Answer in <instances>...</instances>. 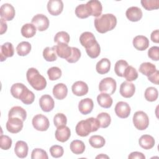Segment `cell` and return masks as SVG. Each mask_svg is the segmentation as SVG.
I'll return each instance as SVG.
<instances>
[{"instance_id": "obj_1", "label": "cell", "mask_w": 159, "mask_h": 159, "mask_svg": "<svg viewBox=\"0 0 159 159\" xmlns=\"http://www.w3.org/2000/svg\"><path fill=\"white\" fill-rule=\"evenodd\" d=\"M94 23L96 30L101 34H104L115 28L117 19L112 14H104L96 17Z\"/></svg>"}, {"instance_id": "obj_2", "label": "cell", "mask_w": 159, "mask_h": 159, "mask_svg": "<svg viewBox=\"0 0 159 159\" xmlns=\"http://www.w3.org/2000/svg\"><path fill=\"white\" fill-rule=\"evenodd\" d=\"M99 127L100 124L97 118L89 117L78 122L76 125L75 130L78 135L86 137L91 132L97 131Z\"/></svg>"}, {"instance_id": "obj_3", "label": "cell", "mask_w": 159, "mask_h": 159, "mask_svg": "<svg viewBox=\"0 0 159 159\" xmlns=\"http://www.w3.org/2000/svg\"><path fill=\"white\" fill-rule=\"evenodd\" d=\"M26 78L30 86L37 91H41L47 86L45 78L35 68H30L26 73Z\"/></svg>"}, {"instance_id": "obj_4", "label": "cell", "mask_w": 159, "mask_h": 159, "mask_svg": "<svg viewBox=\"0 0 159 159\" xmlns=\"http://www.w3.org/2000/svg\"><path fill=\"white\" fill-rule=\"evenodd\" d=\"M133 124L135 128L139 130H145L149 124V119L147 114L143 111H139L133 116Z\"/></svg>"}, {"instance_id": "obj_5", "label": "cell", "mask_w": 159, "mask_h": 159, "mask_svg": "<svg viewBox=\"0 0 159 159\" xmlns=\"http://www.w3.org/2000/svg\"><path fill=\"white\" fill-rule=\"evenodd\" d=\"M117 87L116 81L112 78L107 77L102 79L99 84V90L101 93L111 95L114 93Z\"/></svg>"}, {"instance_id": "obj_6", "label": "cell", "mask_w": 159, "mask_h": 159, "mask_svg": "<svg viewBox=\"0 0 159 159\" xmlns=\"http://www.w3.org/2000/svg\"><path fill=\"white\" fill-rule=\"evenodd\" d=\"M32 123L34 129L39 131H46L50 126L48 118L40 114H37L33 117Z\"/></svg>"}, {"instance_id": "obj_7", "label": "cell", "mask_w": 159, "mask_h": 159, "mask_svg": "<svg viewBox=\"0 0 159 159\" xmlns=\"http://www.w3.org/2000/svg\"><path fill=\"white\" fill-rule=\"evenodd\" d=\"M31 22L36 27L38 30L41 32L46 30L49 26V20L48 17L42 14H38L34 16Z\"/></svg>"}, {"instance_id": "obj_8", "label": "cell", "mask_w": 159, "mask_h": 159, "mask_svg": "<svg viewBox=\"0 0 159 159\" xmlns=\"http://www.w3.org/2000/svg\"><path fill=\"white\" fill-rule=\"evenodd\" d=\"M23 122L18 117H9L6 122V129L12 134H17L22 129Z\"/></svg>"}, {"instance_id": "obj_9", "label": "cell", "mask_w": 159, "mask_h": 159, "mask_svg": "<svg viewBox=\"0 0 159 159\" xmlns=\"http://www.w3.org/2000/svg\"><path fill=\"white\" fill-rule=\"evenodd\" d=\"M0 13L1 19L7 21L12 20L14 19L16 14L14 7L9 3L3 4L1 6Z\"/></svg>"}, {"instance_id": "obj_10", "label": "cell", "mask_w": 159, "mask_h": 159, "mask_svg": "<svg viewBox=\"0 0 159 159\" xmlns=\"http://www.w3.org/2000/svg\"><path fill=\"white\" fill-rule=\"evenodd\" d=\"M116 114L120 118L125 119L129 117L130 114V107L129 105L124 101L118 102L114 108Z\"/></svg>"}, {"instance_id": "obj_11", "label": "cell", "mask_w": 159, "mask_h": 159, "mask_svg": "<svg viewBox=\"0 0 159 159\" xmlns=\"http://www.w3.org/2000/svg\"><path fill=\"white\" fill-rule=\"evenodd\" d=\"M90 16L98 17L101 15L102 6L99 1L91 0L86 4Z\"/></svg>"}, {"instance_id": "obj_12", "label": "cell", "mask_w": 159, "mask_h": 159, "mask_svg": "<svg viewBox=\"0 0 159 159\" xmlns=\"http://www.w3.org/2000/svg\"><path fill=\"white\" fill-rule=\"evenodd\" d=\"M63 9V3L61 0H50L47 3V10L52 16H58Z\"/></svg>"}, {"instance_id": "obj_13", "label": "cell", "mask_w": 159, "mask_h": 159, "mask_svg": "<svg viewBox=\"0 0 159 159\" xmlns=\"http://www.w3.org/2000/svg\"><path fill=\"white\" fill-rule=\"evenodd\" d=\"M120 94L125 98H129L133 96L135 91V85L129 81H124L120 86Z\"/></svg>"}, {"instance_id": "obj_14", "label": "cell", "mask_w": 159, "mask_h": 159, "mask_svg": "<svg viewBox=\"0 0 159 159\" xmlns=\"http://www.w3.org/2000/svg\"><path fill=\"white\" fill-rule=\"evenodd\" d=\"M39 105L43 111L48 112L53 109L55 102L51 96L44 94L39 99Z\"/></svg>"}, {"instance_id": "obj_15", "label": "cell", "mask_w": 159, "mask_h": 159, "mask_svg": "<svg viewBox=\"0 0 159 159\" xmlns=\"http://www.w3.org/2000/svg\"><path fill=\"white\" fill-rule=\"evenodd\" d=\"M80 42L85 49L91 47L97 42L94 35L90 32H84L82 33L80 37Z\"/></svg>"}, {"instance_id": "obj_16", "label": "cell", "mask_w": 159, "mask_h": 159, "mask_svg": "<svg viewBox=\"0 0 159 159\" xmlns=\"http://www.w3.org/2000/svg\"><path fill=\"white\" fill-rule=\"evenodd\" d=\"M125 15L130 21L137 22L142 19L143 14L140 8L136 6H132L127 9Z\"/></svg>"}, {"instance_id": "obj_17", "label": "cell", "mask_w": 159, "mask_h": 159, "mask_svg": "<svg viewBox=\"0 0 159 159\" xmlns=\"http://www.w3.org/2000/svg\"><path fill=\"white\" fill-rule=\"evenodd\" d=\"M57 55L65 60L68 59L71 55L72 50L71 47H69L68 44L66 43H58L57 45L54 46Z\"/></svg>"}, {"instance_id": "obj_18", "label": "cell", "mask_w": 159, "mask_h": 159, "mask_svg": "<svg viewBox=\"0 0 159 159\" xmlns=\"http://www.w3.org/2000/svg\"><path fill=\"white\" fill-rule=\"evenodd\" d=\"M73 93L77 96H83L88 92V84L82 81H76L71 87Z\"/></svg>"}, {"instance_id": "obj_19", "label": "cell", "mask_w": 159, "mask_h": 159, "mask_svg": "<svg viewBox=\"0 0 159 159\" xmlns=\"http://www.w3.org/2000/svg\"><path fill=\"white\" fill-rule=\"evenodd\" d=\"M14 53V49L12 44L10 42H6L1 46L0 60L4 61L8 57H12Z\"/></svg>"}, {"instance_id": "obj_20", "label": "cell", "mask_w": 159, "mask_h": 159, "mask_svg": "<svg viewBox=\"0 0 159 159\" xmlns=\"http://www.w3.org/2000/svg\"><path fill=\"white\" fill-rule=\"evenodd\" d=\"M55 136L56 139L59 142H66L71 136L70 129L66 125L58 127L55 131Z\"/></svg>"}, {"instance_id": "obj_21", "label": "cell", "mask_w": 159, "mask_h": 159, "mask_svg": "<svg viewBox=\"0 0 159 159\" xmlns=\"http://www.w3.org/2000/svg\"><path fill=\"white\" fill-rule=\"evenodd\" d=\"M94 103L91 98H85L81 99L78 104V109L83 115H87L91 112L93 109Z\"/></svg>"}, {"instance_id": "obj_22", "label": "cell", "mask_w": 159, "mask_h": 159, "mask_svg": "<svg viewBox=\"0 0 159 159\" xmlns=\"http://www.w3.org/2000/svg\"><path fill=\"white\" fill-rule=\"evenodd\" d=\"M133 45L138 50L143 51L149 46L148 39L143 35H137L133 39Z\"/></svg>"}, {"instance_id": "obj_23", "label": "cell", "mask_w": 159, "mask_h": 159, "mask_svg": "<svg viewBox=\"0 0 159 159\" xmlns=\"http://www.w3.org/2000/svg\"><path fill=\"white\" fill-rule=\"evenodd\" d=\"M52 92L54 97L56 99L62 100L67 96L68 88L65 84L58 83L54 86Z\"/></svg>"}, {"instance_id": "obj_24", "label": "cell", "mask_w": 159, "mask_h": 159, "mask_svg": "<svg viewBox=\"0 0 159 159\" xmlns=\"http://www.w3.org/2000/svg\"><path fill=\"white\" fill-rule=\"evenodd\" d=\"M29 147L26 142L22 140H19L16 143L14 152L16 155L20 158H25L28 154Z\"/></svg>"}, {"instance_id": "obj_25", "label": "cell", "mask_w": 159, "mask_h": 159, "mask_svg": "<svg viewBox=\"0 0 159 159\" xmlns=\"http://www.w3.org/2000/svg\"><path fill=\"white\" fill-rule=\"evenodd\" d=\"M111 68V61L106 58L101 59L96 65V71L100 75L107 73Z\"/></svg>"}, {"instance_id": "obj_26", "label": "cell", "mask_w": 159, "mask_h": 159, "mask_svg": "<svg viewBox=\"0 0 159 159\" xmlns=\"http://www.w3.org/2000/svg\"><path fill=\"white\" fill-rule=\"evenodd\" d=\"M9 117H18L24 121L27 117V112L20 106H14L8 112V118Z\"/></svg>"}, {"instance_id": "obj_27", "label": "cell", "mask_w": 159, "mask_h": 159, "mask_svg": "<svg viewBox=\"0 0 159 159\" xmlns=\"http://www.w3.org/2000/svg\"><path fill=\"white\" fill-rule=\"evenodd\" d=\"M139 143L142 148L145 150H149L154 147L155 139L150 135H143L140 137Z\"/></svg>"}, {"instance_id": "obj_28", "label": "cell", "mask_w": 159, "mask_h": 159, "mask_svg": "<svg viewBox=\"0 0 159 159\" xmlns=\"http://www.w3.org/2000/svg\"><path fill=\"white\" fill-rule=\"evenodd\" d=\"M97 101L101 107L106 109L111 107L113 102L111 95L104 93H101L98 96Z\"/></svg>"}, {"instance_id": "obj_29", "label": "cell", "mask_w": 159, "mask_h": 159, "mask_svg": "<svg viewBox=\"0 0 159 159\" xmlns=\"http://www.w3.org/2000/svg\"><path fill=\"white\" fill-rule=\"evenodd\" d=\"M139 70L142 74L148 77L153 74L157 71V68L155 65L153 63L150 62H144L140 65Z\"/></svg>"}, {"instance_id": "obj_30", "label": "cell", "mask_w": 159, "mask_h": 159, "mask_svg": "<svg viewBox=\"0 0 159 159\" xmlns=\"http://www.w3.org/2000/svg\"><path fill=\"white\" fill-rule=\"evenodd\" d=\"M37 31L36 27L32 23L24 24L21 28V34L25 38H31L34 37Z\"/></svg>"}, {"instance_id": "obj_31", "label": "cell", "mask_w": 159, "mask_h": 159, "mask_svg": "<svg viewBox=\"0 0 159 159\" xmlns=\"http://www.w3.org/2000/svg\"><path fill=\"white\" fill-rule=\"evenodd\" d=\"M70 147L71 151L76 155L82 154L85 150V145L84 142L80 140H73L70 143Z\"/></svg>"}, {"instance_id": "obj_32", "label": "cell", "mask_w": 159, "mask_h": 159, "mask_svg": "<svg viewBox=\"0 0 159 159\" xmlns=\"http://www.w3.org/2000/svg\"><path fill=\"white\" fill-rule=\"evenodd\" d=\"M31 48L32 47L29 42L23 41L17 45L16 47V52L19 56L24 57L30 53Z\"/></svg>"}, {"instance_id": "obj_33", "label": "cell", "mask_w": 159, "mask_h": 159, "mask_svg": "<svg viewBox=\"0 0 159 159\" xmlns=\"http://www.w3.org/2000/svg\"><path fill=\"white\" fill-rule=\"evenodd\" d=\"M89 143L91 147L94 148H99L104 146L106 140L101 135H92L89 139Z\"/></svg>"}, {"instance_id": "obj_34", "label": "cell", "mask_w": 159, "mask_h": 159, "mask_svg": "<svg viewBox=\"0 0 159 159\" xmlns=\"http://www.w3.org/2000/svg\"><path fill=\"white\" fill-rule=\"evenodd\" d=\"M43 57L47 61H54L57 58V55L54 46L52 47H47L43 51Z\"/></svg>"}, {"instance_id": "obj_35", "label": "cell", "mask_w": 159, "mask_h": 159, "mask_svg": "<svg viewBox=\"0 0 159 159\" xmlns=\"http://www.w3.org/2000/svg\"><path fill=\"white\" fill-rule=\"evenodd\" d=\"M26 88L27 87L22 83H15L12 84L11 88V93L14 98L19 99Z\"/></svg>"}, {"instance_id": "obj_36", "label": "cell", "mask_w": 159, "mask_h": 159, "mask_svg": "<svg viewBox=\"0 0 159 159\" xmlns=\"http://www.w3.org/2000/svg\"><path fill=\"white\" fill-rule=\"evenodd\" d=\"M123 77L125 78L127 81H135L138 78V72L133 66H128L124 71Z\"/></svg>"}, {"instance_id": "obj_37", "label": "cell", "mask_w": 159, "mask_h": 159, "mask_svg": "<svg viewBox=\"0 0 159 159\" xmlns=\"http://www.w3.org/2000/svg\"><path fill=\"white\" fill-rule=\"evenodd\" d=\"M19 99H20L25 104H31L34 101L35 95L32 91L29 90V89L27 88Z\"/></svg>"}, {"instance_id": "obj_38", "label": "cell", "mask_w": 159, "mask_h": 159, "mask_svg": "<svg viewBox=\"0 0 159 159\" xmlns=\"http://www.w3.org/2000/svg\"><path fill=\"white\" fill-rule=\"evenodd\" d=\"M97 119L98 120L100 127L107 128L111 124V118L110 115L107 112H101L97 116Z\"/></svg>"}, {"instance_id": "obj_39", "label": "cell", "mask_w": 159, "mask_h": 159, "mask_svg": "<svg viewBox=\"0 0 159 159\" xmlns=\"http://www.w3.org/2000/svg\"><path fill=\"white\" fill-rule=\"evenodd\" d=\"M129 66L128 63L124 60H118L114 66V71L116 74L120 77H123L124 73L126 68Z\"/></svg>"}, {"instance_id": "obj_40", "label": "cell", "mask_w": 159, "mask_h": 159, "mask_svg": "<svg viewBox=\"0 0 159 159\" xmlns=\"http://www.w3.org/2000/svg\"><path fill=\"white\" fill-rule=\"evenodd\" d=\"M144 96L147 101L150 102H153L157 99L158 93L157 89L155 88L148 87L145 89Z\"/></svg>"}, {"instance_id": "obj_41", "label": "cell", "mask_w": 159, "mask_h": 159, "mask_svg": "<svg viewBox=\"0 0 159 159\" xmlns=\"http://www.w3.org/2000/svg\"><path fill=\"white\" fill-rule=\"evenodd\" d=\"M70 37L69 34L65 31H60L56 34L54 37V42L58 43L68 44L70 42Z\"/></svg>"}, {"instance_id": "obj_42", "label": "cell", "mask_w": 159, "mask_h": 159, "mask_svg": "<svg viewBox=\"0 0 159 159\" xmlns=\"http://www.w3.org/2000/svg\"><path fill=\"white\" fill-rule=\"evenodd\" d=\"M75 14L80 19H85L90 16L87 6L84 4H81L76 6L75 9Z\"/></svg>"}, {"instance_id": "obj_43", "label": "cell", "mask_w": 159, "mask_h": 159, "mask_svg": "<svg viewBox=\"0 0 159 159\" xmlns=\"http://www.w3.org/2000/svg\"><path fill=\"white\" fill-rule=\"evenodd\" d=\"M140 2L143 7L147 11H152L159 8L158 0H142Z\"/></svg>"}, {"instance_id": "obj_44", "label": "cell", "mask_w": 159, "mask_h": 159, "mask_svg": "<svg viewBox=\"0 0 159 159\" xmlns=\"http://www.w3.org/2000/svg\"><path fill=\"white\" fill-rule=\"evenodd\" d=\"M62 72L60 68L57 66H53L50 68L47 71V75L48 78L51 81H55L59 79L61 76Z\"/></svg>"}, {"instance_id": "obj_45", "label": "cell", "mask_w": 159, "mask_h": 159, "mask_svg": "<svg viewBox=\"0 0 159 159\" xmlns=\"http://www.w3.org/2000/svg\"><path fill=\"white\" fill-rule=\"evenodd\" d=\"M53 123L57 128L65 126L67 123V118L65 114L57 113L53 117Z\"/></svg>"}, {"instance_id": "obj_46", "label": "cell", "mask_w": 159, "mask_h": 159, "mask_svg": "<svg viewBox=\"0 0 159 159\" xmlns=\"http://www.w3.org/2000/svg\"><path fill=\"white\" fill-rule=\"evenodd\" d=\"M86 52L90 58H97L99 55L100 52H101V48H100V46H99L98 42H97L95 44H94L91 47L86 48Z\"/></svg>"}, {"instance_id": "obj_47", "label": "cell", "mask_w": 159, "mask_h": 159, "mask_svg": "<svg viewBox=\"0 0 159 159\" xmlns=\"http://www.w3.org/2000/svg\"><path fill=\"white\" fill-rule=\"evenodd\" d=\"M32 159H48V157L47 152L42 148H35L31 154Z\"/></svg>"}, {"instance_id": "obj_48", "label": "cell", "mask_w": 159, "mask_h": 159, "mask_svg": "<svg viewBox=\"0 0 159 159\" xmlns=\"http://www.w3.org/2000/svg\"><path fill=\"white\" fill-rule=\"evenodd\" d=\"M12 139L7 135H1L0 137V146L2 150H8L12 146Z\"/></svg>"}, {"instance_id": "obj_49", "label": "cell", "mask_w": 159, "mask_h": 159, "mask_svg": "<svg viewBox=\"0 0 159 159\" xmlns=\"http://www.w3.org/2000/svg\"><path fill=\"white\" fill-rule=\"evenodd\" d=\"M50 153L53 158H60L63 155V148L61 146L58 145H53L50 148Z\"/></svg>"}, {"instance_id": "obj_50", "label": "cell", "mask_w": 159, "mask_h": 159, "mask_svg": "<svg viewBox=\"0 0 159 159\" xmlns=\"http://www.w3.org/2000/svg\"><path fill=\"white\" fill-rule=\"evenodd\" d=\"M71 50L72 52L71 56L66 60L70 63H73L77 62L81 57V52L78 48L76 47H71Z\"/></svg>"}, {"instance_id": "obj_51", "label": "cell", "mask_w": 159, "mask_h": 159, "mask_svg": "<svg viewBox=\"0 0 159 159\" xmlns=\"http://www.w3.org/2000/svg\"><path fill=\"white\" fill-rule=\"evenodd\" d=\"M148 56L153 61L159 60V47L157 46L152 47L148 50Z\"/></svg>"}, {"instance_id": "obj_52", "label": "cell", "mask_w": 159, "mask_h": 159, "mask_svg": "<svg viewBox=\"0 0 159 159\" xmlns=\"http://www.w3.org/2000/svg\"><path fill=\"white\" fill-rule=\"evenodd\" d=\"M158 76H159V71L158 70H157L153 74L148 76V80L152 83H154V84L158 85Z\"/></svg>"}, {"instance_id": "obj_53", "label": "cell", "mask_w": 159, "mask_h": 159, "mask_svg": "<svg viewBox=\"0 0 159 159\" xmlns=\"http://www.w3.org/2000/svg\"><path fill=\"white\" fill-rule=\"evenodd\" d=\"M130 159H145V156L141 152H132L128 157Z\"/></svg>"}, {"instance_id": "obj_54", "label": "cell", "mask_w": 159, "mask_h": 159, "mask_svg": "<svg viewBox=\"0 0 159 159\" xmlns=\"http://www.w3.org/2000/svg\"><path fill=\"white\" fill-rule=\"evenodd\" d=\"M159 30L158 29L153 30L150 35L151 40L153 42L158 43L159 42Z\"/></svg>"}, {"instance_id": "obj_55", "label": "cell", "mask_w": 159, "mask_h": 159, "mask_svg": "<svg viewBox=\"0 0 159 159\" xmlns=\"http://www.w3.org/2000/svg\"><path fill=\"white\" fill-rule=\"evenodd\" d=\"M7 24L6 22V20H4V19L1 18V32H0V34L2 35L4 33H5L7 30Z\"/></svg>"}, {"instance_id": "obj_56", "label": "cell", "mask_w": 159, "mask_h": 159, "mask_svg": "<svg viewBox=\"0 0 159 159\" xmlns=\"http://www.w3.org/2000/svg\"><path fill=\"white\" fill-rule=\"evenodd\" d=\"M109 158V157L106 155H104V154H101V155H99L98 156H97L96 157V158Z\"/></svg>"}]
</instances>
